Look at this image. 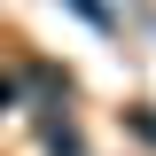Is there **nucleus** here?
I'll use <instances>...</instances> for the list:
<instances>
[{"mask_svg": "<svg viewBox=\"0 0 156 156\" xmlns=\"http://www.w3.org/2000/svg\"><path fill=\"white\" fill-rule=\"evenodd\" d=\"M8 101H16V86H8V78H0V109H8Z\"/></svg>", "mask_w": 156, "mask_h": 156, "instance_id": "nucleus-1", "label": "nucleus"}]
</instances>
